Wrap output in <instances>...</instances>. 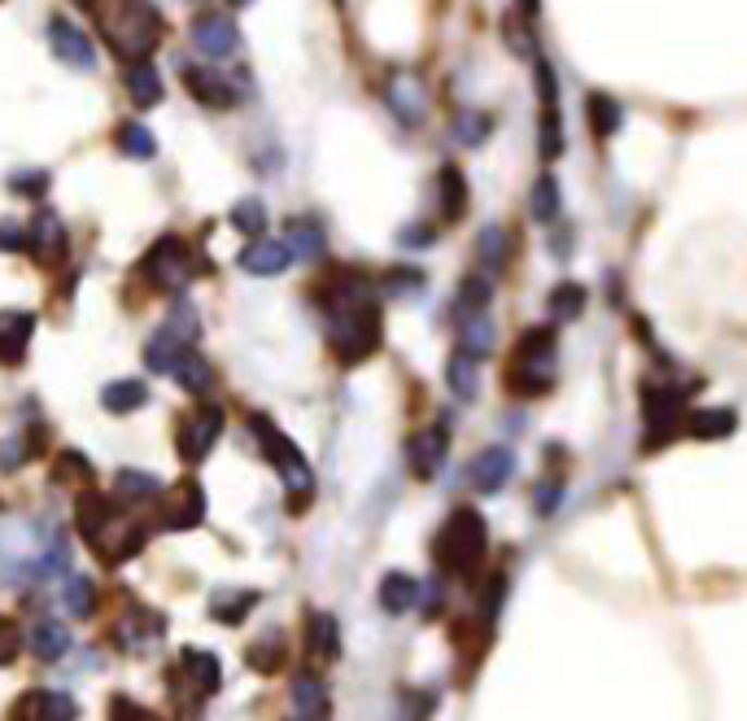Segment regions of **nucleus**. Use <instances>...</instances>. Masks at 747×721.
<instances>
[{
  "mask_svg": "<svg viewBox=\"0 0 747 721\" xmlns=\"http://www.w3.org/2000/svg\"><path fill=\"white\" fill-rule=\"evenodd\" d=\"M249 429H254V438H258V447H262V455L271 460V468L280 473V481H284V490H289V503L293 508H306V499L315 494V473H310V464H306V455L267 420V416H254L249 420Z\"/></svg>",
  "mask_w": 747,
  "mask_h": 721,
  "instance_id": "obj_5",
  "label": "nucleus"
},
{
  "mask_svg": "<svg viewBox=\"0 0 747 721\" xmlns=\"http://www.w3.org/2000/svg\"><path fill=\"white\" fill-rule=\"evenodd\" d=\"M289 721H302V717H297V712H293V717H289Z\"/></svg>",
  "mask_w": 747,
  "mask_h": 721,
  "instance_id": "obj_57",
  "label": "nucleus"
},
{
  "mask_svg": "<svg viewBox=\"0 0 747 721\" xmlns=\"http://www.w3.org/2000/svg\"><path fill=\"white\" fill-rule=\"evenodd\" d=\"M446 425H429V429H420L412 442H407V464H412V473L420 477V481H429L438 468H442V460H446Z\"/></svg>",
  "mask_w": 747,
  "mask_h": 721,
  "instance_id": "obj_17",
  "label": "nucleus"
},
{
  "mask_svg": "<svg viewBox=\"0 0 747 721\" xmlns=\"http://www.w3.org/2000/svg\"><path fill=\"white\" fill-rule=\"evenodd\" d=\"M114 490H119L123 499H132V503H136V499H154V494H158L162 486H158V477H154V473H136V468H123V473H119V481H114Z\"/></svg>",
  "mask_w": 747,
  "mask_h": 721,
  "instance_id": "obj_46",
  "label": "nucleus"
},
{
  "mask_svg": "<svg viewBox=\"0 0 747 721\" xmlns=\"http://www.w3.org/2000/svg\"><path fill=\"white\" fill-rule=\"evenodd\" d=\"M10 188H14V193H23V197H36V193H45V188H49V175H45V171H27V175H23V180H14Z\"/></svg>",
  "mask_w": 747,
  "mask_h": 721,
  "instance_id": "obj_49",
  "label": "nucleus"
},
{
  "mask_svg": "<svg viewBox=\"0 0 747 721\" xmlns=\"http://www.w3.org/2000/svg\"><path fill=\"white\" fill-rule=\"evenodd\" d=\"M284 245H289L293 258L315 262V258H323V228L315 219H289L284 223Z\"/></svg>",
  "mask_w": 747,
  "mask_h": 721,
  "instance_id": "obj_26",
  "label": "nucleus"
},
{
  "mask_svg": "<svg viewBox=\"0 0 747 721\" xmlns=\"http://www.w3.org/2000/svg\"><path fill=\"white\" fill-rule=\"evenodd\" d=\"M101 36L123 62H149L162 40V14L154 0H110L101 10Z\"/></svg>",
  "mask_w": 747,
  "mask_h": 721,
  "instance_id": "obj_3",
  "label": "nucleus"
},
{
  "mask_svg": "<svg viewBox=\"0 0 747 721\" xmlns=\"http://www.w3.org/2000/svg\"><path fill=\"white\" fill-rule=\"evenodd\" d=\"M280 660H284V638L271 630V634H262L254 647H249V664L258 669V673H275L280 669Z\"/></svg>",
  "mask_w": 747,
  "mask_h": 721,
  "instance_id": "obj_43",
  "label": "nucleus"
},
{
  "mask_svg": "<svg viewBox=\"0 0 747 721\" xmlns=\"http://www.w3.org/2000/svg\"><path fill=\"white\" fill-rule=\"evenodd\" d=\"M586 119H590V132L599 140H612V132H621V101H612L603 93H590L586 97Z\"/></svg>",
  "mask_w": 747,
  "mask_h": 721,
  "instance_id": "obj_34",
  "label": "nucleus"
},
{
  "mask_svg": "<svg viewBox=\"0 0 747 721\" xmlns=\"http://www.w3.org/2000/svg\"><path fill=\"white\" fill-rule=\"evenodd\" d=\"M438 241V232L429 228V223H407L403 232H399V245H407V249H429Z\"/></svg>",
  "mask_w": 747,
  "mask_h": 721,
  "instance_id": "obj_48",
  "label": "nucleus"
},
{
  "mask_svg": "<svg viewBox=\"0 0 747 721\" xmlns=\"http://www.w3.org/2000/svg\"><path fill=\"white\" fill-rule=\"evenodd\" d=\"M171 691L188 695V699H206L219 691V660L201 647H184L175 669H171Z\"/></svg>",
  "mask_w": 747,
  "mask_h": 721,
  "instance_id": "obj_8",
  "label": "nucleus"
},
{
  "mask_svg": "<svg viewBox=\"0 0 747 721\" xmlns=\"http://www.w3.org/2000/svg\"><path fill=\"white\" fill-rule=\"evenodd\" d=\"M27 647H32V656H36V660L53 664V660H62V656L71 651V625H62V621L45 616V621H36V625H32Z\"/></svg>",
  "mask_w": 747,
  "mask_h": 721,
  "instance_id": "obj_20",
  "label": "nucleus"
},
{
  "mask_svg": "<svg viewBox=\"0 0 747 721\" xmlns=\"http://www.w3.org/2000/svg\"><path fill=\"white\" fill-rule=\"evenodd\" d=\"M62 608L75 616V621H88L97 612V586L93 577H66L62 586Z\"/></svg>",
  "mask_w": 747,
  "mask_h": 721,
  "instance_id": "obj_35",
  "label": "nucleus"
},
{
  "mask_svg": "<svg viewBox=\"0 0 747 721\" xmlns=\"http://www.w3.org/2000/svg\"><path fill=\"white\" fill-rule=\"evenodd\" d=\"M555 328H525L516 350H512V364L503 372V386L516 394V399H542L555 381Z\"/></svg>",
  "mask_w": 747,
  "mask_h": 721,
  "instance_id": "obj_4",
  "label": "nucleus"
},
{
  "mask_svg": "<svg viewBox=\"0 0 747 721\" xmlns=\"http://www.w3.org/2000/svg\"><path fill=\"white\" fill-rule=\"evenodd\" d=\"M149 403V386L145 381H110L101 390V407L114 412V416H127V412H140Z\"/></svg>",
  "mask_w": 747,
  "mask_h": 721,
  "instance_id": "obj_29",
  "label": "nucleus"
},
{
  "mask_svg": "<svg viewBox=\"0 0 747 721\" xmlns=\"http://www.w3.org/2000/svg\"><path fill=\"white\" fill-rule=\"evenodd\" d=\"M254 603H258L254 590H219V595L210 599V616H219L223 625H236Z\"/></svg>",
  "mask_w": 747,
  "mask_h": 721,
  "instance_id": "obj_39",
  "label": "nucleus"
},
{
  "mask_svg": "<svg viewBox=\"0 0 747 721\" xmlns=\"http://www.w3.org/2000/svg\"><path fill=\"white\" fill-rule=\"evenodd\" d=\"M529 210H534V219H538V223H555V219H560V210H564V197H560V180H555L551 171H542V175L534 180Z\"/></svg>",
  "mask_w": 747,
  "mask_h": 721,
  "instance_id": "obj_32",
  "label": "nucleus"
},
{
  "mask_svg": "<svg viewBox=\"0 0 747 721\" xmlns=\"http://www.w3.org/2000/svg\"><path fill=\"white\" fill-rule=\"evenodd\" d=\"M184 88H188L206 110H232V106H236V93H232V84H228L219 71L188 66V71H184Z\"/></svg>",
  "mask_w": 747,
  "mask_h": 721,
  "instance_id": "obj_18",
  "label": "nucleus"
},
{
  "mask_svg": "<svg viewBox=\"0 0 747 721\" xmlns=\"http://www.w3.org/2000/svg\"><path fill=\"white\" fill-rule=\"evenodd\" d=\"M32 337H36V315L32 310H0V364L19 368L27 358Z\"/></svg>",
  "mask_w": 747,
  "mask_h": 721,
  "instance_id": "obj_16",
  "label": "nucleus"
},
{
  "mask_svg": "<svg viewBox=\"0 0 747 721\" xmlns=\"http://www.w3.org/2000/svg\"><path fill=\"white\" fill-rule=\"evenodd\" d=\"M23 245H27V236H23L19 223H10V219L0 223V249H23Z\"/></svg>",
  "mask_w": 747,
  "mask_h": 721,
  "instance_id": "obj_53",
  "label": "nucleus"
},
{
  "mask_svg": "<svg viewBox=\"0 0 747 721\" xmlns=\"http://www.w3.org/2000/svg\"><path fill=\"white\" fill-rule=\"evenodd\" d=\"M420 603V582L412 577V573H385L381 577V608L390 612V616H403V612H412Z\"/></svg>",
  "mask_w": 747,
  "mask_h": 721,
  "instance_id": "obj_27",
  "label": "nucleus"
},
{
  "mask_svg": "<svg viewBox=\"0 0 747 721\" xmlns=\"http://www.w3.org/2000/svg\"><path fill=\"white\" fill-rule=\"evenodd\" d=\"M180 350H188V345H180L167 328H158V332L149 337V345H145V364H149L154 372H171V364H175Z\"/></svg>",
  "mask_w": 747,
  "mask_h": 721,
  "instance_id": "obj_41",
  "label": "nucleus"
},
{
  "mask_svg": "<svg viewBox=\"0 0 747 721\" xmlns=\"http://www.w3.org/2000/svg\"><path fill=\"white\" fill-rule=\"evenodd\" d=\"M425 289V276L416 271V267H394L390 276H385V293H394V297H412V293H420Z\"/></svg>",
  "mask_w": 747,
  "mask_h": 721,
  "instance_id": "obj_47",
  "label": "nucleus"
},
{
  "mask_svg": "<svg viewBox=\"0 0 747 721\" xmlns=\"http://www.w3.org/2000/svg\"><path fill=\"white\" fill-rule=\"evenodd\" d=\"M201 516H206V494H201V486H197V481H180V486H175V499H171V508H167V529H193V525H201Z\"/></svg>",
  "mask_w": 747,
  "mask_h": 721,
  "instance_id": "obj_21",
  "label": "nucleus"
},
{
  "mask_svg": "<svg viewBox=\"0 0 747 721\" xmlns=\"http://www.w3.org/2000/svg\"><path fill=\"white\" fill-rule=\"evenodd\" d=\"M232 228H236V232H245L249 241H258V236L267 232V206H262L258 197L236 201V206H232Z\"/></svg>",
  "mask_w": 747,
  "mask_h": 721,
  "instance_id": "obj_40",
  "label": "nucleus"
},
{
  "mask_svg": "<svg viewBox=\"0 0 747 721\" xmlns=\"http://www.w3.org/2000/svg\"><path fill=\"white\" fill-rule=\"evenodd\" d=\"M167 377H175V386H184L188 394H210V386H215L210 364H206V358H201L193 345L175 354V364H171V372H167Z\"/></svg>",
  "mask_w": 747,
  "mask_h": 721,
  "instance_id": "obj_24",
  "label": "nucleus"
},
{
  "mask_svg": "<svg viewBox=\"0 0 747 721\" xmlns=\"http://www.w3.org/2000/svg\"><path fill=\"white\" fill-rule=\"evenodd\" d=\"M19 647H23L19 630H14V625H0V664H10V660L19 656Z\"/></svg>",
  "mask_w": 747,
  "mask_h": 721,
  "instance_id": "obj_50",
  "label": "nucleus"
},
{
  "mask_svg": "<svg viewBox=\"0 0 747 721\" xmlns=\"http://www.w3.org/2000/svg\"><path fill=\"white\" fill-rule=\"evenodd\" d=\"M547 310H551L555 319H577V315L586 310V289H581L577 280H560V284L547 293Z\"/></svg>",
  "mask_w": 747,
  "mask_h": 721,
  "instance_id": "obj_37",
  "label": "nucleus"
},
{
  "mask_svg": "<svg viewBox=\"0 0 747 721\" xmlns=\"http://www.w3.org/2000/svg\"><path fill=\"white\" fill-rule=\"evenodd\" d=\"M516 473V451L512 447H486L477 451V460L468 464V481L477 494H499Z\"/></svg>",
  "mask_w": 747,
  "mask_h": 721,
  "instance_id": "obj_13",
  "label": "nucleus"
},
{
  "mask_svg": "<svg viewBox=\"0 0 747 721\" xmlns=\"http://www.w3.org/2000/svg\"><path fill=\"white\" fill-rule=\"evenodd\" d=\"M289 695H293V708H297V717H302V721H328L332 704H328V691H323V682H319V677L297 673Z\"/></svg>",
  "mask_w": 747,
  "mask_h": 721,
  "instance_id": "obj_23",
  "label": "nucleus"
},
{
  "mask_svg": "<svg viewBox=\"0 0 747 721\" xmlns=\"http://www.w3.org/2000/svg\"><path fill=\"white\" fill-rule=\"evenodd\" d=\"M145 280L154 284V289H167V293H180V289H188V280L197 276V258H193V249L180 241V236H162L149 254H145Z\"/></svg>",
  "mask_w": 747,
  "mask_h": 721,
  "instance_id": "obj_7",
  "label": "nucleus"
},
{
  "mask_svg": "<svg viewBox=\"0 0 747 721\" xmlns=\"http://www.w3.org/2000/svg\"><path fill=\"white\" fill-rule=\"evenodd\" d=\"M110 521H114V508L106 503V494H101V490H84L79 503H75V525H79V534H84L88 542H97V538L106 534Z\"/></svg>",
  "mask_w": 747,
  "mask_h": 721,
  "instance_id": "obj_25",
  "label": "nucleus"
},
{
  "mask_svg": "<svg viewBox=\"0 0 747 721\" xmlns=\"http://www.w3.org/2000/svg\"><path fill=\"white\" fill-rule=\"evenodd\" d=\"M385 106H390V114H394L403 127H420L425 114H429V93H425L420 75L394 71V75L385 80Z\"/></svg>",
  "mask_w": 747,
  "mask_h": 721,
  "instance_id": "obj_10",
  "label": "nucleus"
},
{
  "mask_svg": "<svg viewBox=\"0 0 747 721\" xmlns=\"http://www.w3.org/2000/svg\"><path fill=\"white\" fill-rule=\"evenodd\" d=\"M534 84H538V154L560 158L564 154V114H560V80L547 58H534Z\"/></svg>",
  "mask_w": 747,
  "mask_h": 721,
  "instance_id": "obj_6",
  "label": "nucleus"
},
{
  "mask_svg": "<svg viewBox=\"0 0 747 721\" xmlns=\"http://www.w3.org/2000/svg\"><path fill=\"white\" fill-rule=\"evenodd\" d=\"M180 345H197V337H201V315H197V306L193 302H175L171 306V315H167V323H162Z\"/></svg>",
  "mask_w": 747,
  "mask_h": 721,
  "instance_id": "obj_38",
  "label": "nucleus"
},
{
  "mask_svg": "<svg viewBox=\"0 0 747 721\" xmlns=\"http://www.w3.org/2000/svg\"><path fill=\"white\" fill-rule=\"evenodd\" d=\"M232 5H236V10H245V5H254V0H232Z\"/></svg>",
  "mask_w": 747,
  "mask_h": 721,
  "instance_id": "obj_55",
  "label": "nucleus"
},
{
  "mask_svg": "<svg viewBox=\"0 0 747 721\" xmlns=\"http://www.w3.org/2000/svg\"><path fill=\"white\" fill-rule=\"evenodd\" d=\"M119 149L127 158H154L158 154V140H154V132L145 123H123L119 127Z\"/></svg>",
  "mask_w": 747,
  "mask_h": 721,
  "instance_id": "obj_42",
  "label": "nucleus"
},
{
  "mask_svg": "<svg viewBox=\"0 0 747 721\" xmlns=\"http://www.w3.org/2000/svg\"><path fill=\"white\" fill-rule=\"evenodd\" d=\"M306 647L323 664H332L341 656V630H336V616L332 612H310V621H306Z\"/></svg>",
  "mask_w": 747,
  "mask_h": 721,
  "instance_id": "obj_22",
  "label": "nucleus"
},
{
  "mask_svg": "<svg viewBox=\"0 0 747 721\" xmlns=\"http://www.w3.org/2000/svg\"><path fill=\"white\" fill-rule=\"evenodd\" d=\"M490 297H494V284H490V276H468V280L460 284V310H464V315H477V310H486V306H490Z\"/></svg>",
  "mask_w": 747,
  "mask_h": 721,
  "instance_id": "obj_45",
  "label": "nucleus"
},
{
  "mask_svg": "<svg viewBox=\"0 0 747 721\" xmlns=\"http://www.w3.org/2000/svg\"><path fill=\"white\" fill-rule=\"evenodd\" d=\"M438 201H442V215L451 223L464 219V210H468V184H464V171L460 167H442V175H438Z\"/></svg>",
  "mask_w": 747,
  "mask_h": 721,
  "instance_id": "obj_31",
  "label": "nucleus"
},
{
  "mask_svg": "<svg viewBox=\"0 0 747 721\" xmlns=\"http://www.w3.org/2000/svg\"><path fill=\"white\" fill-rule=\"evenodd\" d=\"M219 433H223V407L206 403V407H197L193 416H184V425H180V433H175V447H180L184 464H201V460L210 455V447L219 442Z\"/></svg>",
  "mask_w": 747,
  "mask_h": 721,
  "instance_id": "obj_9",
  "label": "nucleus"
},
{
  "mask_svg": "<svg viewBox=\"0 0 747 721\" xmlns=\"http://www.w3.org/2000/svg\"><path fill=\"white\" fill-rule=\"evenodd\" d=\"M328 345L336 350L341 364H363L367 354H377L381 345V306L377 293L363 276H336L319 293Z\"/></svg>",
  "mask_w": 747,
  "mask_h": 721,
  "instance_id": "obj_1",
  "label": "nucleus"
},
{
  "mask_svg": "<svg viewBox=\"0 0 747 721\" xmlns=\"http://www.w3.org/2000/svg\"><path fill=\"white\" fill-rule=\"evenodd\" d=\"M27 451H32V447H27L23 438H10L5 447H0V464H5V468H19V464L27 460Z\"/></svg>",
  "mask_w": 747,
  "mask_h": 721,
  "instance_id": "obj_51",
  "label": "nucleus"
},
{
  "mask_svg": "<svg viewBox=\"0 0 747 721\" xmlns=\"http://www.w3.org/2000/svg\"><path fill=\"white\" fill-rule=\"evenodd\" d=\"M127 721H158V717H149V712H132Z\"/></svg>",
  "mask_w": 747,
  "mask_h": 721,
  "instance_id": "obj_54",
  "label": "nucleus"
},
{
  "mask_svg": "<svg viewBox=\"0 0 747 721\" xmlns=\"http://www.w3.org/2000/svg\"><path fill=\"white\" fill-rule=\"evenodd\" d=\"M241 271H249V276H280L289 262H293V254H289V245L284 241H267V236H258V241H249L245 249H241Z\"/></svg>",
  "mask_w": 747,
  "mask_h": 721,
  "instance_id": "obj_19",
  "label": "nucleus"
},
{
  "mask_svg": "<svg viewBox=\"0 0 747 721\" xmlns=\"http://www.w3.org/2000/svg\"><path fill=\"white\" fill-rule=\"evenodd\" d=\"M486 551H490V529H486V516L477 508H455L446 516V525L438 529L433 538V560L446 577H477L481 564H486Z\"/></svg>",
  "mask_w": 747,
  "mask_h": 721,
  "instance_id": "obj_2",
  "label": "nucleus"
},
{
  "mask_svg": "<svg viewBox=\"0 0 747 721\" xmlns=\"http://www.w3.org/2000/svg\"><path fill=\"white\" fill-rule=\"evenodd\" d=\"M75 5H84V10H88V5H97V0H75Z\"/></svg>",
  "mask_w": 747,
  "mask_h": 721,
  "instance_id": "obj_56",
  "label": "nucleus"
},
{
  "mask_svg": "<svg viewBox=\"0 0 747 721\" xmlns=\"http://www.w3.org/2000/svg\"><path fill=\"white\" fill-rule=\"evenodd\" d=\"M477 258H481L486 271H503L507 267V232L499 223H486L477 232Z\"/></svg>",
  "mask_w": 747,
  "mask_h": 721,
  "instance_id": "obj_36",
  "label": "nucleus"
},
{
  "mask_svg": "<svg viewBox=\"0 0 747 721\" xmlns=\"http://www.w3.org/2000/svg\"><path fill=\"white\" fill-rule=\"evenodd\" d=\"M27 249H32V258L45 262V267H58V262L66 258L71 236H66V223H62L58 210H49V206L36 210V219H32V228H27Z\"/></svg>",
  "mask_w": 747,
  "mask_h": 721,
  "instance_id": "obj_11",
  "label": "nucleus"
},
{
  "mask_svg": "<svg viewBox=\"0 0 747 721\" xmlns=\"http://www.w3.org/2000/svg\"><path fill=\"white\" fill-rule=\"evenodd\" d=\"M49 45H53L58 62H66L71 71H93V66H97L93 40H88L71 19H53V23H49Z\"/></svg>",
  "mask_w": 747,
  "mask_h": 721,
  "instance_id": "obj_14",
  "label": "nucleus"
},
{
  "mask_svg": "<svg viewBox=\"0 0 747 721\" xmlns=\"http://www.w3.org/2000/svg\"><path fill=\"white\" fill-rule=\"evenodd\" d=\"M236 40H241V32H236V23H232L228 14H219V10H201V14L193 19V49H197L201 58L219 62V58L236 53Z\"/></svg>",
  "mask_w": 747,
  "mask_h": 721,
  "instance_id": "obj_12",
  "label": "nucleus"
},
{
  "mask_svg": "<svg viewBox=\"0 0 747 721\" xmlns=\"http://www.w3.org/2000/svg\"><path fill=\"white\" fill-rule=\"evenodd\" d=\"M71 473L88 477V460H84V455H75V451H66V455L58 460V481H71Z\"/></svg>",
  "mask_w": 747,
  "mask_h": 721,
  "instance_id": "obj_52",
  "label": "nucleus"
},
{
  "mask_svg": "<svg viewBox=\"0 0 747 721\" xmlns=\"http://www.w3.org/2000/svg\"><path fill=\"white\" fill-rule=\"evenodd\" d=\"M446 386H451V394H455V399H464V403H473V399H477L481 377H477V358H473V354L455 350V354L446 358Z\"/></svg>",
  "mask_w": 747,
  "mask_h": 721,
  "instance_id": "obj_30",
  "label": "nucleus"
},
{
  "mask_svg": "<svg viewBox=\"0 0 747 721\" xmlns=\"http://www.w3.org/2000/svg\"><path fill=\"white\" fill-rule=\"evenodd\" d=\"M460 350L473 354V358H486V354L494 350V323H490L486 310L460 319Z\"/></svg>",
  "mask_w": 747,
  "mask_h": 721,
  "instance_id": "obj_28",
  "label": "nucleus"
},
{
  "mask_svg": "<svg viewBox=\"0 0 747 721\" xmlns=\"http://www.w3.org/2000/svg\"><path fill=\"white\" fill-rule=\"evenodd\" d=\"M79 704L66 691H27L14 704V721H75Z\"/></svg>",
  "mask_w": 747,
  "mask_h": 721,
  "instance_id": "obj_15",
  "label": "nucleus"
},
{
  "mask_svg": "<svg viewBox=\"0 0 747 721\" xmlns=\"http://www.w3.org/2000/svg\"><path fill=\"white\" fill-rule=\"evenodd\" d=\"M127 93H132V101H136L140 110L158 106V101H162V80H158V71H154L149 62H132V66H127Z\"/></svg>",
  "mask_w": 747,
  "mask_h": 721,
  "instance_id": "obj_33",
  "label": "nucleus"
},
{
  "mask_svg": "<svg viewBox=\"0 0 747 721\" xmlns=\"http://www.w3.org/2000/svg\"><path fill=\"white\" fill-rule=\"evenodd\" d=\"M490 114H481V110H460L455 114V140H464V145H486V136H490Z\"/></svg>",
  "mask_w": 747,
  "mask_h": 721,
  "instance_id": "obj_44",
  "label": "nucleus"
}]
</instances>
